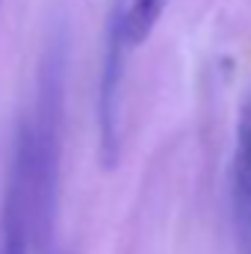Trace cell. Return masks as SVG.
Returning <instances> with one entry per match:
<instances>
[{
  "instance_id": "obj_1",
  "label": "cell",
  "mask_w": 251,
  "mask_h": 254,
  "mask_svg": "<svg viewBox=\"0 0 251 254\" xmlns=\"http://www.w3.org/2000/svg\"><path fill=\"white\" fill-rule=\"evenodd\" d=\"M133 48L127 45L125 33V9L119 6L107 27V48L101 60V77H98V148L104 166H113L122 151V89H125V65L127 54Z\"/></svg>"
},
{
  "instance_id": "obj_3",
  "label": "cell",
  "mask_w": 251,
  "mask_h": 254,
  "mask_svg": "<svg viewBox=\"0 0 251 254\" xmlns=\"http://www.w3.org/2000/svg\"><path fill=\"white\" fill-rule=\"evenodd\" d=\"M169 0H130L125 9V33H127V45L139 48L151 39L154 27L160 24L163 12H166Z\"/></svg>"
},
{
  "instance_id": "obj_2",
  "label": "cell",
  "mask_w": 251,
  "mask_h": 254,
  "mask_svg": "<svg viewBox=\"0 0 251 254\" xmlns=\"http://www.w3.org/2000/svg\"><path fill=\"white\" fill-rule=\"evenodd\" d=\"M231 204L234 225L243 249L251 254V92L246 95L237 119L234 142V166H231Z\"/></svg>"
}]
</instances>
